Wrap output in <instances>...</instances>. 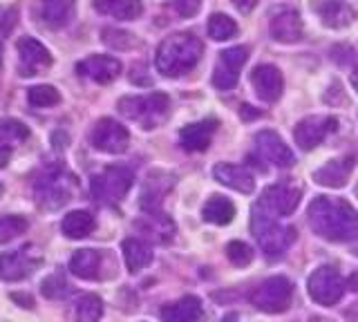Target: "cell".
<instances>
[{"mask_svg": "<svg viewBox=\"0 0 358 322\" xmlns=\"http://www.w3.org/2000/svg\"><path fill=\"white\" fill-rule=\"evenodd\" d=\"M201 7V0H175V9L179 16L184 18H193Z\"/></svg>", "mask_w": 358, "mask_h": 322, "instance_id": "obj_39", "label": "cell"}, {"mask_svg": "<svg viewBox=\"0 0 358 322\" xmlns=\"http://www.w3.org/2000/svg\"><path fill=\"white\" fill-rule=\"evenodd\" d=\"M307 322H322V320H318V318H309Z\"/></svg>", "mask_w": 358, "mask_h": 322, "instance_id": "obj_47", "label": "cell"}, {"mask_svg": "<svg viewBox=\"0 0 358 322\" xmlns=\"http://www.w3.org/2000/svg\"><path fill=\"white\" fill-rule=\"evenodd\" d=\"M204 45L195 34H188V31H179L162 41V45L157 47V57L155 65L164 76H182L190 72L199 63Z\"/></svg>", "mask_w": 358, "mask_h": 322, "instance_id": "obj_2", "label": "cell"}, {"mask_svg": "<svg viewBox=\"0 0 358 322\" xmlns=\"http://www.w3.org/2000/svg\"><path fill=\"white\" fill-rule=\"evenodd\" d=\"M338 128V121L334 117H307L302 119L294 130L296 143L302 150H313Z\"/></svg>", "mask_w": 358, "mask_h": 322, "instance_id": "obj_14", "label": "cell"}, {"mask_svg": "<svg viewBox=\"0 0 358 322\" xmlns=\"http://www.w3.org/2000/svg\"><path fill=\"white\" fill-rule=\"evenodd\" d=\"M347 288H350V291H358V273H352L347 277Z\"/></svg>", "mask_w": 358, "mask_h": 322, "instance_id": "obj_43", "label": "cell"}, {"mask_svg": "<svg viewBox=\"0 0 358 322\" xmlns=\"http://www.w3.org/2000/svg\"><path fill=\"white\" fill-rule=\"evenodd\" d=\"M14 16H16L14 9H0V31L11 27V23H14Z\"/></svg>", "mask_w": 358, "mask_h": 322, "instance_id": "obj_40", "label": "cell"}, {"mask_svg": "<svg viewBox=\"0 0 358 322\" xmlns=\"http://www.w3.org/2000/svg\"><path fill=\"white\" fill-rule=\"evenodd\" d=\"M309 226L329 242H352L358 237V210L345 199L316 197L307 208Z\"/></svg>", "mask_w": 358, "mask_h": 322, "instance_id": "obj_1", "label": "cell"}, {"mask_svg": "<svg viewBox=\"0 0 358 322\" xmlns=\"http://www.w3.org/2000/svg\"><path fill=\"white\" fill-rule=\"evenodd\" d=\"M345 288H347V280L329 264L318 266V269L309 275V282H307L309 295L322 307H334L336 302H341Z\"/></svg>", "mask_w": 358, "mask_h": 322, "instance_id": "obj_10", "label": "cell"}, {"mask_svg": "<svg viewBox=\"0 0 358 322\" xmlns=\"http://www.w3.org/2000/svg\"><path fill=\"white\" fill-rule=\"evenodd\" d=\"M103 41L106 45L117 47V50H126L134 45V38L128 31H119V29H103Z\"/></svg>", "mask_w": 358, "mask_h": 322, "instance_id": "obj_37", "label": "cell"}, {"mask_svg": "<svg viewBox=\"0 0 358 322\" xmlns=\"http://www.w3.org/2000/svg\"><path fill=\"white\" fill-rule=\"evenodd\" d=\"M11 300H16V302H20V307L34 309V300H31V295H20V293H11Z\"/></svg>", "mask_w": 358, "mask_h": 322, "instance_id": "obj_42", "label": "cell"}, {"mask_svg": "<svg viewBox=\"0 0 358 322\" xmlns=\"http://www.w3.org/2000/svg\"><path fill=\"white\" fill-rule=\"evenodd\" d=\"M294 300V284L285 275L266 277L251 291V305L264 314H285Z\"/></svg>", "mask_w": 358, "mask_h": 322, "instance_id": "obj_7", "label": "cell"}, {"mask_svg": "<svg viewBox=\"0 0 358 322\" xmlns=\"http://www.w3.org/2000/svg\"><path fill=\"white\" fill-rule=\"evenodd\" d=\"M43 262V253L36 244H25L16 251H7L0 255V280L20 282L29 277Z\"/></svg>", "mask_w": 358, "mask_h": 322, "instance_id": "obj_9", "label": "cell"}, {"mask_svg": "<svg viewBox=\"0 0 358 322\" xmlns=\"http://www.w3.org/2000/svg\"><path fill=\"white\" fill-rule=\"evenodd\" d=\"M29 139L27 126L18 119H0V168H5L14 157L18 146Z\"/></svg>", "mask_w": 358, "mask_h": 322, "instance_id": "obj_18", "label": "cell"}, {"mask_svg": "<svg viewBox=\"0 0 358 322\" xmlns=\"http://www.w3.org/2000/svg\"><path fill=\"white\" fill-rule=\"evenodd\" d=\"M67 291H70V286H67V282L63 280L61 275H52V277H48V280L43 282V293L48 298H61Z\"/></svg>", "mask_w": 358, "mask_h": 322, "instance_id": "obj_38", "label": "cell"}, {"mask_svg": "<svg viewBox=\"0 0 358 322\" xmlns=\"http://www.w3.org/2000/svg\"><path fill=\"white\" fill-rule=\"evenodd\" d=\"M90 143L108 154H121L126 152L130 146V132L128 128L119 124L115 119H99L92 132H90Z\"/></svg>", "mask_w": 358, "mask_h": 322, "instance_id": "obj_11", "label": "cell"}, {"mask_svg": "<svg viewBox=\"0 0 358 322\" xmlns=\"http://www.w3.org/2000/svg\"><path fill=\"white\" fill-rule=\"evenodd\" d=\"M213 177L227 188H233V191L244 193V195H251L255 182H253V175L244 168V166L238 163H217L213 168Z\"/></svg>", "mask_w": 358, "mask_h": 322, "instance_id": "obj_21", "label": "cell"}, {"mask_svg": "<svg viewBox=\"0 0 358 322\" xmlns=\"http://www.w3.org/2000/svg\"><path fill=\"white\" fill-rule=\"evenodd\" d=\"M222 322H240V318L235 316V314H229V316H224V318H222Z\"/></svg>", "mask_w": 358, "mask_h": 322, "instance_id": "obj_44", "label": "cell"}, {"mask_svg": "<svg viewBox=\"0 0 358 322\" xmlns=\"http://www.w3.org/2000/svg\"><path fill=\"white\" fill-rule=\"evenodd\" d=\"M201 217H204L208 224H215V226H227L233 221L235 217V206L229 197L224 195H213L208 202L201 208Z\"/></svg>", "mask_w": 358, "mask_h": 322, "instance_id": "obj_31", "label": "cell"}, {"mask_svg": "<svg viewBox=\"0 0 358 322\" xmlns=\"http://www.w3.org/2000/svg\"><path fill=\"white\" fill-rule=\"evenodd\" d=\"M249 161L257 163L260 168H268V166H273V168H289V166L296 163V157L278 132L262 130L255 135V146L253 154H249Z\"/></svg>", "mask_w": 358, "mask_h": 322, "instance_id": "obj_8", "label": "cell"}, {"mask_svg": "<svg viewBox=\"0 0 358 322\" xmlns=\"http://www.w3.org/2000/svg\"><path fill=\"white\" fill-rule=\"evenodd\" d=\"M164 322H206L204 307L197 295H184L177 302L162 309Z\"/></svg>", "mask_w": 358, "mask_h": 322, "instance_id": "obj_22", "label": "cell"}, {"mask_svg": "<svg viewBox=\"0 0 358 322\" xmlns=\"http://www.w3.org/2000/svg\"><path fill=\"white\" fill-rule=\"evenodd\" d=\"M119 112L139 124L143 130H155L162 126L166 117L171 115V98L164 92H150V94H137V96H123L119 98Z\"/></svg>", "mask_w": 358, "mask_h": 322, "instance_id": "obj_5", "label": "cell"}, {"mask_svg": "<svg viewBox=\"0 0 358 322\" xmlns=\"http://www.w3.org/2000/svg\"><path fill=\"white\" fill-rule=\"evenodd\" d=\"M271 36L287 45L302 38V18L296 9H278L271 16Z\"/></svg>", "mask_w": 358, "mask_h": 322, "instance_id": "obj_20", "label": "cell"}, {"mask_svg": "<svg viewBox=\"0 0 358 322\" xmlns=\"http://www.w3.org/2000/svg\"><path fill=\"white\" fill-rule=\"evenodd\" d=\"M27 230V219L20 215H5L0 217V244L14 240Z\"/></svg>", "mask_w": 358, "mask_h": 322, "instance_id": "obj_35", "label": "cell"}, {"mask_svg": "<svg viewBox=\"0 0 358 322\" xmlns=\"http://www.w3.org/2000/svg\"><path fill=\"white\" fill-rule=\"evenodd\" d=\"M227 255H229V260L235 266H240V269H244V266H249L253 262V251H251V247H249V244L240 242V240L227 244Z\"/></svg>", "mask_w": 358, "mask_h": 322, "instance_id": "obj_36", "label": "cell"}, {"mask_svg": "<svg viewBox=\"0 0 358 322\" xmlns=\"http://www.w3.org/2000/svg\"><path fill=\"white\" fill-rule=\"evenodd\" d=\"M0 193H3V184H0Z\"/></svg>", "mask_w": 358, "mask_h": 322, "instance_id": "obj_48", "label": "cell"}, {"mask_svg": "<svg viewBox=\"0 0 358 322\" xmlns=\"http://www.w3.org/2000/svg\"><path fill=\"white\" fill-rule=\"evenodd\" d=\"M215 130H217V119L197 121V124L182 128V132H179V143H182V148L188 152H204L210 146Z\"/></svg>", "mask_w": 358, "mask_h": 322, "instance_id": "obj_19", "label": "cell"}, {"mask_svg": "<svg viewBox=\"0 0 358 322\" xmlns=\"http://www.w3.org/2000/svg\"><path fill=\"white\" fill-rule=\"evenodd\" d=\"M356 195H358V188H356Z\"/></svg>", "mask_w": 358, "mask_h": 322, "instance_id": "obj_49", "label": "cell"}, {"mask_svg": "<svg viewBox=\"0 0 358 322\" xmlns=\"http://www.w3.org/2000/svg\"><path fill=\"white\" fill-rule=\"evenodd\" d=\"M251 85L260 101L275 103L278 98L282 96L285 81L275 65H257V68L251 72Z\"/></svg>", "mask_w": 358, "mask_h": 322, "instance_id": "obj_17", "label": "cell"}, {"mask_svg": "<svg viewBox=\"0 0 358 322\" xmlns=\"http://www.w3.org/2000/svg\"><path fill=\"white\" fill-rule=\"evenodd\" d=\"M251 230L268 260L282 258L291 244L296 242L294 226L278 224V217L268 215L266 210H262L257 204L251 208Z\"/></svg>", "mask_w": 358, "mask_h": 322, "instance_id": "obj_3", "label": "cell"}, {"mask_svg": "<svg viewBox=\"0 0 358 322\" xmlns=\"http://www.w3.org/2000/svg\"><path fill=\"white\" fill-rule=\"evenodd\" d=\"M233 5L238 7L242 14H249L251 9L255 7V0H233Z\"/></svg>", "mask_w": 358, "mask_h": 322, "instance_id": "obj_41", "label": "cell"}, {"mask_svg": "<svg viewBox=\"0 0 358 322\" xmlns=\"http://www.w3.org/2000/svg\"><path fill=\"white\" fill-rule=\"evenodd\" d=\"M103 316V300L94 293H85L76 302V320L78 322H99Z\"/></svg>", "mask_w": 358, "mask_h": 322, "instance_id": "obj_32", "label": "cell"}, {"mask_svg": "<svg viewBox=\"0 0 358 322\" xmlns=\"http://www.w3.org/2000/svg\"><path fill=\"white\" fill-rule=\"evenodd\" d=\"M76 72L99 85H108L115 79H119L121 61L115 57H108V54H94V57H87L78 63Z\"/></svg>", "mask_w": 358, "mask_h": 322, "instance_id": "obj_16", "label": "cell"}, {"mask_svg": "<svg viewBox=\"0 0 358 322\" xmlns=\"http://www.w3.org/2000/svg\"><path fill=\"white\" fill-rule=\"evenodd\" d=\"M101 264H103V255L96 249H81L70 258V271L72 275L81 277V280H96L101 275Z\"/></svg>", "mask_w": 358, "mask_h": 322, "instance_id": "obj_26", "label": "cell"}, {"mask_svg": "<svg viewBox=\"0 0 358 322\" xmlns=\"http://www.w3.org/2000/svg\"><path fill=\"white\" fill-rule=\"evenodd\" d=\"M318 16L324 27L343 29L354 23L356 12L347 3H341V0H327V3H322L318 7Z\"/></svg>", "mask_w": 358, "mask_h": 322, "instance_id": "obj_27", "label": "cell"}, {"mask_svg": "<svg viewBox=\"0 0 358 322\" xmlns=\"http://www.w3.org/2000/svg\"><path fill=\"white\" fill-rule=\"evenodd\" d=\"M300 204V191L298 188H291V186H271L266 188V191L262 193L260 202H257V206H260L262 210H266L268 215L273 217H287L291 215L294 210L298 208Z\"/></svg>", "mask_w": 358, "mask_h": 322, "instance_id": "obj_15", "label": "cell"}, {"mask_svg": "<svg viewBox=\"0 0 358 322\" xmlns=\"http://www.w3.org/2000/svg\"><path fill=\"white\" fill-rule=\"evenodd\" d=\"M352 85H354L356 90H358V68H356V70L352 72Z\"/></svg>", "mask_w": 358, "mask_h": 322, "instance_id": "obj_45", "label": "cell"}, {"mask_svg": "<svg viewBox=\"0 0 358 322\" xmlns=\"http://www.w3.org/2000/svg\"><path fill=\"white\" fill-rule=\"evenodd\" d=\"M96 219L90 210H72L61 221V233L67 240H83L94 230Z\"/></svg>", "mask_w": 358, "mask_h": 322, "instance_id": "obj_30", "label": "cell"}, {"mask_svg": "<svg viewBox=\"0 0 358 322\" xmlns=\"http://www.w3.org/2000/svg\"><path fill=\"white\" fill-rule=\"evenodd\" d=\"M238 34V25L227 14H213L208 20V36L213 41H229Z\"/></svg>", "mask_w": 358, "mask_h": 322, "instance_id": "obj_34", "label": "cell"}, {"mask_svg": "<svg viewBox=\"0 0 358 322\" xmlns=\"http://www.w3.org/2000/svg\"><path fill=\"white\" fill-rule=\"evenodd\" d=\"M76 191V177L65 168V166H50L43 168L41 175L34 182V193L41 208L56 210L65 206L74 197Z\"/></svg>", "mask_w": 358, "mask_h": 322, "instance_id": "obj_4", "label": "cell"}, {"mask_svg": "<svg viewBox=\"0 0 358 322\" xmlns=\"http://www.w3.org/2000/svg\"><path fill=\"white\" fill-rule=\"evenodd\" d=\"M16 50H18V70L20 76H34V74H41L43 70H48L52 65V54L50 50L43 45L41 41L31 38V36H22L16 43Z\"/></svg>", "mask_w": 358, "mask_h": 322, "instance_id": "obj_13", "label": "cell"}, {"mask_svg": "<svg viewBox=\"0 0 358 322\" xmlns=\"http://www.w3.org/2000/svg\"><path fill=\"white\" fill-rule=\"evenodd\" d=\"M121 253H123V262H126L130 273H139L152 262V249L150 244H145L143 240L137 237H128L121 244Z\"/></svg>", "mask_w": 358, "mask_h": 322, "instance_id": "obj_29", "label": "cell"}, {"mask_svg": "<svg viewBox=\"0 0 358 322\" xmlns=\"http://www.w3.org/2000/svg\"><path fill=\"white\" fill-rule=\"evenodd\" d=\"M132 182H134L132 170L123 168V166H110V168H103L90 180V193H92V197L99 204L112 206L119 204L128 195Z\"/></svg>", "mask_w": 358, "mask_h": 322, "instance_id": "obj_6", "label": "cell"}, {"mask_svg": "<svg viewBox=\"0 0 358 322\" xmlns=\"http://www.w3.org/2000/svg\"><path fill=\"white\" fill-rule=\"evenodd\" d=\"M246 59H249V50H246L244 45L229 47V50L220 52L215 68H213V85L222 92L233 90V87L238 85L240 70L246 63Z\"/></svg>", "mask_w": 358, "mask_h": 322, "instance_id": "obj_12", "label": "cell"}, {"mask_svg": "<svg viewBox=\"0 0 358 322\" xmlns=\"http://www.w3.org/2000/svg\"><path fill=\"white\" fill-rule=\"evenodd\" d=\"M92 5L99 14L117 20H137L143 14L141 0H94Z\"/></svg>", "mask_w": 358, "mask_h": 322, "instance_id": "obj_28", "label": "cell"}, {"mask_svg": "<svg viewBox=\"0 0 358 322\" xmlns=\"http://www.w3.org/2000/svg\"><path fill=\"white\" fill-rule=\"evenodd\" d=\"M354 170V157H343V159H331L313 173V182L318 186L327 188H343L350 180V175Z\"/></svg>", "mask_w": 358, "mask_h": 322, "instance_id": "obj_24", "label": "cell"}, {"mask_svg": "<svg viewBox=\"0 0 358 322\" xmlns=\"http://www.w3.org/2000/svg\"><path fill=\"white\" fill-rule=\"evenodd\" d=\"M27 101L31 108H54L61 103V92L54 85H34L27 90Z\"/></svg>", "mask_w": 358, "mask_h": 322, "instance_id": "obj_33", "label": "cell"}, {"mask_svg": "<svg viewBox=\"0 0 358 322\" xmlns=\"http://www.w3.org/2000/svg\"><path fill=\"white\" fill-rule=\"evenodd\" d=\"M0 65H3V41H0Z\"/></svg>", "mask_w": 358, "mask_h": 322, "instance_id": "obj_46", "label": "cell"}, {"mask_svg": "<svg viewBox=\"0 0 358 322\" xmlns=\"http://www.w3.org/2000/svg\"><path fill=\"white\" fill-rule=\"evenodd\" d=\"M145 237H150L155 242H171L175 235V224L171 217H166L162 210H145V215H141L134 221Z\"/></svg>", "mask_w": 358, "mask_h": 322, "instance_id": "obj_23", "label": "cell"}, {"mask_svg": "<svg viewBox=\"0 0 358 322\" xmlns=\"http://www.w3.org/2000/svg\"><path fill=\"white\" fill-rule=\"evenodd\" d=\"M74 16V0H38V18L43 25L61 29Z\"/></svg>", "mask_w": 358, "mask_h": 322, "instance_id": "obj_25", "label": "cell"}]
</instances>
